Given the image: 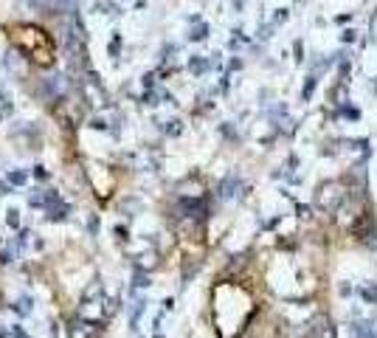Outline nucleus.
<instances>
[{
	"instance_id": "obj_7",
	"label": "nucleus",
	"mask_w": 377,
	"mask_h": 338,
	"mask_svg": "<svg viewBox=\"0 0 377 338\" xmlns=\"http://www.w3.org/2000/svg\"><path fill=\"white\" fill-rule=\"evenodd\" d=\"M3 65H6V71L12 73V76H23V71H26V59L20 57V51H17V48H9Z\"/></svg>"
},
{
	"instance_id": "obj_11",
	"label": "nucleus",
	"mask_w": 377,
	"mask_h": 338,
	"mask_svg": "<svg viewBox=\"0 0 377 338\" xmlns=\"http://www.w3.org/2000/svg\"><path fill=\"white\" fill-rule=\"evenodd\" d=\"M144 310H147V299H136L133 310H130V327H133V330H138V321H141Z\"/></svg>"
},
{
	"instance_id": "obj_24",
	"label": "nucleus",
	"mask_w": 377,
	"mask_h": 338,
	"mask_svg": "<svg viewBox=\"0 0 377 338\" xmlns=\"http://www.w3.org/2000/svg\"><path fill=\"white\" fill-rule=\"evenodd\" d=\"M12 257H15V254H12V248H3V251H0V265H9V262H12Z\"/></svg>"
},
{
	"instance_id": "obj_6",
	"label": "nucleus",
	"mask_w": 377,
	"mask_h": 338,
	"mask_svg": "<svg viewBox=\"0 0 377 338\" xmlns=\"http://www.w3.org/2000/svg\"><path fill=\"white\" fill-rule=\"evenodd\" d=\"M34 3L48 9L51 15H73L79 6V0H34Z\"/></svg>"
},
{
	"instance_id": "obj_4",
	"label": "nucleus",
	"mask_w": 377,
	"mask_h": 338,
	"mask_svg": "<svg viewBox=\"0 0 377 338\" xmlns=\"http://www.w3.org/2000/svg\"><path fill=\"white\" fill-rule=\"evenodd\" d=\"M101 327H96V321H87V318H73L68 324V338H96Z\"/></svg>"
},
{
	"instance_id": "obj_20",
	"label": "nucleus",
	"mask_w": 377,
	"mask_h": 338,
	"mask_svg": "<svg viewBox=\"0 0 377 338\" xmlns=\"http://www.w3.org/2000/svg\"><path fill=\"white\" fill-rule=\"evenodd\" d=\"M6 223L12 226V229H20V211H17V209H9V211H6Z\"/></svg>"
},
{
	"instance_id": "obj_30",
	"label": "nucleus",
	"mask_w": 377,
	"mask_h": 338,
	"mask_svg": "<svg viewBox=\"0 0 377 338\" xmlns=\"http://www.w3.org/2000/svg\"><path fill=\"white\" fill-rule=\"evenodd\" d=\"M343 113H346L349 119H352V122H355V119H360V113H357L355 107H343Z\"/></svg>"
},
{
	"instance_id": "obj_23",
	"label": "nucleus",
	"mask_w": 377,
	"mask_h": 338,
	"mask_svg": "<svg viewBox=\"0 0 377 338\" xmlns=\"http://www.w3.org/2000/svg\"><path fill=\"white\" fill-rule=\"evenodd\" d=\"M273 29H276L273 23H268V26H262V29H259V40H262V43H265V40H271V37H273Z\"/></svg>"
},
{
	"instance_id": "obj_34",
	"label": "nucleus",
	"mask_w": 377,
	"mask_h": 338,
	"mask_svg": "<svg viewBox=\"0 0 377 338\" xmlns=\"http://www.w3.org/2000/svg\"><path fill=\"white\" fill-rule=\"evenodd\" d=\"M299 214L301 217H310V206H299Z\"/></svg>"
},
{
	"instance_id": "obj_12",
	"label": "nucleus",
	"mask_w": 377,
	"mask_h": 338,
	"mask_svg": "<svg viewBox=\"0 0 377 338\" xmlns=\"http://www.w3.org/2000/svg\"><path fill=\"white\" fill-rule=\"evenodd\" d=\"M315 85H318V73H310L304 82V90H301V101H310L315 93Z\"/></svg>"
},
{
	"instance_id": "obj_8",
	"label": "nucleus",
	"mask_w": 377,
	"mask_h": 338,
	"mask_svg": "<svg viewBox=\"0 0 377 338\" xmlns=\"http://www.w3.org/2000/svg\"><path fill=\"white\" fill-rule=\"evenodd\" d=\"M271 122L276 124V130H282V133H293V119L287 116L285 104H279V107L271 110Z\"/></svg>"
},
{
	"instance_id": "obj_25",
	"label": "nucleus",
	"mask_w": 377,
	"mask_h": 338,
	"mask_svg": "<svg viewBox=\"0 0 377 338\" xmlns=\"http://www.w3.org/2000/svg\"><path fill=\"white\" fill-rule=\"evenodd\" d=\"M34 178L37 180H48V169H45V166H34Z\"/></svg>"
},
{
	"instance_id": "obj_2",
	"label": "nucleus",
	"mask_w": 377,
	"mask_h": 338,
	"mask_svg": "<svg viewBox=\"0 0 377 338\" xmlns=\"http://www.w3.org/2000/svg\"><path fill=\"white\" fill-rule=\"evenodd\" d=\"M82 87H85V99H87L90 107H107V104H110L104 85L99 82V76H96L93 71H85V85Z\"/></svg>"
},
{
	"instance_id": "obj_16",
	"label": "nucleus",
	"mask_w": 377,
	"mask_h": 338,
	"mask_svg": "<svg viewBox=\"0 0 377 338\" xmlns=\"http://www.w3.org/2000/svg\"><path fill=\"white\" fill-rule=\"evenodd\" d=\"M206 37H208V26L206 23H197V26L189 31V40H192V43H200V40H206Z\"/></svg>"
},
{
	"instance_id": "obj_29",
	"label": "nucleus",
	"mask_w": 377,
	"mask_h": 338,
	"mask_svg": "<svg viewBox=\"0 0 377 338\" xmlns=\"http://www.w3.org/2000/svg\"><path fill=\"white\" fill-rule=\"evenodd\" d=\"M87 229H90V234H96V231H99V220L90 217V220H87Z\"/></svg>"
},
{
	"instance_id": "obj_27",
	"label": "nucleus",
	"mask_w": 377,
	"mask_h": 338,
	"mask_svg": "<svg viewBox=\"0 0 377 338\" xmlns=\"http://www.w3.org/2000/svg\"><path fill=\"white\" fill-rule=\"evenodd\" d=\"M341 43H355V31H352V29H346V31L341 34Z\"/></svg>"
},
{
	"instance_id": "obj_15",
	"label": "nucleus",
	"mask_w": 377,
	"mask_h": 338,
	"mask_svg": "<svg viewBox=\"0 0 377 338\" xmlns=\"http://www.w3.org/2000/svg\"><path fill=\"white\" fill-rule=\"evenodd\" d=\"M161 130H164L166 136H180V133H183V122H180V119H169V122L161 124Z\"/></svg>"
},
{
	"instance_id": "obj_14",
	"label": "nucleus",
	"mask_w": 377,
	"mask_h": 338,
	"mask_svg": "<svg viewBox=\"0 0 377 338\" xmlns=\"http://www.w3.org/2000/svg\"><path fill=\"white\" fill-rule=\"evenodd\" d=\"M12 307H15V313H20V316H29L31 307H34V302H31V296H20Z\"/></svg>"
},
{
	"instance_id": "obj_35",
	"label": "nucleus",
	"mask_w": 377,
	"mask_h": 338,
	"mask_svg": "<svg viewBox=\"0 0 377 338\" xmlns=\"http://www.w3.org/2000/svg\"><path fill=\"white\" fill-rule=\"evenodd\" d=\"M155 338H164V335H155Z\"/></svg>"
},
{
	"instance_id": "obj_3",
	"label": "nucleus",
	"mask_w": 377,
	"mask_h": 338,
	"mask_svg": "<svg viewBox=\"0 0 377 338\" xmlns=\"http://www.w3.org/2000/svg\"><path fill=\"white\" fill-rule=\"evenodd\" d=\"M217 194H220L222 200H236L245 194V180H242L239 172H228L225 178L220 180V186H217Z\"/></svg>"
},
{
	"instance_id": "obj_22",
	"label": "nucleus",
	"mask_w": 377,
	"mask_h": 338,
	"mask_svg": "<svg viewBox=\"0 0 377 338\" xmlns=\"http://www.w3.org/2000/svg\"><path fill=\"white\" fill-rule=\"evenodd\" d=\"M287 17H290V12H287V9H279L276 15H273V26H282V23H287Z\"/></svg>"
},
{
	"instance_id": "obj_31",
	"label": "nucleus",
	"mask_w": 377,
	"mask_h": 338,
	"mask_svg": "<svg viewBox=\"0 0 377 338\" xmlns=\"http://www.w3.org/2000/svg\"><path fill=\"white\" fill-rule=\"evenodd\" d=\"M90 127H96V130H104V127H107V124H104V122H101V119H93V122H90Z\"/></svg>"
},
{
	"instance_id": "obj_1",
	"label": "nucleus",
	"mask_w": 377,
	"mask_h": 338,
	"mask_svg": "<svg viewBox=\"0 0 377 338\" xmlns=\"http://www.w3.org/2000/svg\"><path fill=\"white\" fill-rule=\"evenodd\" d=\"M343 200H346V189L338 180H324V183L315 186V209L324 211V214L338 211Z\"/></svg>"
},
{
	"instance_id": "obj_28",
	"label": "nucleus",
	"mask_w": 377,
	"mask_h": 338,
	"mask_svg": "<svg viewBox=\"0 0 377 338\" xmlns=\"http://www.w3.org/2000/svg\"><path fill=\"white\" fill-rule=\"evenodd\" d=\"M338 293H341V296H349V293H352V285H349V282H341V288H338Z\"/></svg>"
},
{
	"instance_id": "obj_5",
	"label": "nucleus",
	"mask_w": 377,
	"mask_h": 338,
	"mask_svg": "<svg viewBox=\"0 0 377 338\" xmlns=\"http://www.w3.org/2000/svg\"><path fill=\"white\" fill-rule=\"evenodd\" d=\"M65 90H68V82H65V76L62 73H51L48 79H43V93H45V99H62L65 96Z\"/></svg>"
},
{
	"instance_id": "obj_13",
	"label": "nucleus",
	"mask_w": 377,
	"mask_h": 338,
	"mask_svg": "<svg viewBox=\"0 0 377 338\" xmlns=\"http://www.w3.org/2000/svg\"><path fill=\"white\" fill-rule=\"evenodd\" d=\"M360 299L366 304H377V285L374 282H369V285H363L360 288Z\"/></svg>"
},
{
	"instance_id": "obj_26",
	"label": "nucleus",
	"mask_w": 377,
	"mask_h": 338,
	"mask_svg": "<svg viewBox=\"0 0 377 338\" xmlns=\"http://www.w3.org/2000/svg\"><path fill=\"white\" fill-rule=\"evenodd\" d=\"M144 87H147V90L155 87V73H147V76H144Z\"/></svg>"
},
{
	"instance_id": "obj_10",
	"label": "nucleus",
	"mask_w": 377,
	"mask_h": 338,
	"mask_svg": "<svg viewBox=\"0 0 377 338\" xmlns=\"http://www.w3.org/2000/svg\"><path fill=\"white\" fill-rule=\"evenodd\" d=\"M189 71L194 76H203L206 71H211V59L208 57H189Z\"/></svg>"
},
{
	"instance_id": "obj_19",
	"label": "nucleus",
	"mask_w": 377,
	"mask_h": 338,
	"mask_svg": "<svg viewBox=\"0 0 377 338\" xmlns=\"http://www.w3.org/2000/svg\"><path fill=\"white\" fill-rule=\"evenodd\" d=\"M107 51H110V57H118V51H121V34H118V31H115V34H113V40H110V48H107Z\"/></svg>"
},
{
	"instance_id": "obj_17",
	"label": "nucleus",
	"mask_w": 377,
	"mask_h": 338,
	"mask_svg": "<svg viewBox=\"0 0 377 338\" xmlns=\"http://www.w3.org/2000/svg\"><path fill=\"white\" fill-rule=\"evenodd\" d=\"M152 282H150V274H141V271H136V276H133V293L141 288H150Z\"/></svg>"
},
{
	"instance_id": "obj_32",
	"label": "nucleus",
	"mask_w": 377,
	"mask_h": 338,
	"mask_svg": "<svg viewBox=\"0 0 377 338\" xmlns=\"http://www.w3.org/2000/svg\"><path fill=\"white\" fill-rule=\"evenodd\" d=\"M9 192H12V186H9L6 180H0V194H9Z\"/></svg>"
},
{
	"instance_id": "obj_18",
	"label": "nucleus",
	"mask_w": 377,
	"mask_h": 338,
	"mask_svg": "<svg viewBox=\"0 0 377 338\" xmlns=\"http://www.w3.org/2000/svg\"><path fill=\"white\" fill-rule=\"evenodd\" d=\"M26 180H29V175H26V172H17V169L6 175V183H9V186H23Z\"/></svg>"
},
{
	"instance_id": "obj_33",
	"label": "nucleus",
	"mask_w": 377,
	"mask_h": 338,
	"mask_svg": "<svg viewBox=\"0 0 377 338\" xmlns=\"http://www.w3.org/2000/svg\"><path fill=\"white\" fill-rule=\"evenodd\" d=\"M115 234H118V240H127V229H124V226H118V229H115Z\"/></svg>"
},
{
	"instance_id": "obj_21",
	"label": "nucleus",
	"mask_w": 377,
	"mask_h": 338,
	"mask_svg": "<svg viewBox=\"0 0 377 338\" xmlns=\"http://www.w3.org/2000/svg\"><path fill=\"white\" fill-rule=\"evenodd\" d=\"M293 54H296V62H304V45H301V40H296V43H293Z\"/></svg>"
},
{
	"instance_id": "obj_9",
	"label": "nucleus",
	"mask_w": 377,
	"mask_h": 338,
	"mask_svg": "<svg viewBox=\"0 0 377 338\" xmlns=\"http://www.w3.org/2000/svg\"><path fill=\"white\" fill-rule=\"evenodd\" d=\"M43 211H45V217H48V220H54V223H57V220H65L71 209H68V203H65L62 197H59V200H54L51 206H45Z\"/></svg>"
}]
</instances>
